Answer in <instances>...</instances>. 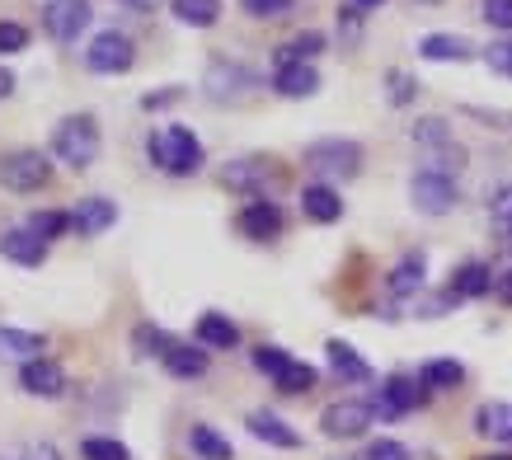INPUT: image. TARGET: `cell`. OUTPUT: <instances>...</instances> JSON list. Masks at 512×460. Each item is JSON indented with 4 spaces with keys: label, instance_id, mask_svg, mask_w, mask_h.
<instances>
[{
    "label": "cell",
    "instance_id": "obj_26",
    "mask_svg": "<svg viewBox=\"0 0 512 460\" xmlns=\"http://www.w3.org/2000/svg\"><path fill=\"white\" fill-rule=\"evenodd\" d=\"M170 10L188 29H212L221 19V0H170Z\"/></svg>",
    "mask_w": 512,
    "mask_h": 460
},
{
    "label": "cell",
    "instance_id": "obj_16",
    "mask_svg": "<svg viewBox=\"0 0 512 460\" xmlns=\"http://www.w3.org/2000/svg\"><path fill=\"white\" fill-rule=\"evenodd\" d=\"M301 212L311 216L315 226H334L343 216V198L334 193V184H320V179H315V184L301 188Z\"/></svg>",
    "mask_w": 512,
    "mask_h": 460
},
{
    "label": "cell",
    "instance_id": "obj_8",
    "mask_svg": "<svg viewBox=\"0 0 512 460\" xmlns=\"http://www.w3.org/2000/svg\"><path fill=\"white\" fill-rule=\"evenodd\" d=\"M372 418H376V409L367 399H339V404H329L325 414H320V428H325V437L348 442V437H362V432L372 428Z\"/></svg>",
    "mask_w": 512,
    "mask_h": 460
},
{
    "label": "cell",
    "instance_id": "obj_25",
    "mask_svg": "<svg viewBox=\"0 0 512 460\" xmlns=\"http://www.w3.org/2000/svg\"><path fill=\"white\" fill-rule=\"evenodd\" d=\"M188 446H193V456H202V460H231L235 456L231 442H226L212 423H193V428H188Z\"/></svg>",
    "mask_w": 512,
    "mask_h": 460
},
{
    "label": "cell",
    "instance_id": "obj_24",
    "mask_svg": "<svg viewBox=\"0 0 512 460\" xmlns=\"http://www.w3.org/2000/svg\"><path fill=\"white\" fill-rule=\"evenodd\" d=\"M33 357H43V338L0 324V362H33Z\"/></svg>",
    "mask_w": 512,
    "mask_h": 460
},
{
    "label": "cell",
    "instance_id": "obj_33",
    "mask_svg": "<svg viewBox=\"0 0 512 460\" xmlns=\"http://www.w3.org/2000/svg\"><path fill=\"white\" fill-rule=\"evenodd\" d=\"M419 80L409 76V71H400V66H395V71H386V99H390V108H409L414 104V99H419Z\"/></svg>",
    "mask_w": 512,
    "mask_h": 460
},
{
    "label": "cell",
    "instance_id": "obj_45",
    "mask_svg": "<svg viewBox=\"0 0 512 460\" xmlns=\"http://www.w3.org/2000/svg\"><path fill=\"white\" fill-rule=\"evenodd\" d=\"M170 104H179V90H160V94H146V99H141V108H170Z\"/></svg>",
    "mask_w": 512,
    "mask_h": 460
},
{
    "label": "cell",
    "instance_id": "obj_44",
    "mask_svg": "<svg viewBox=\"0 0 512 460\" xmlns=\"http://www.w3.org/2000/svg\"><path fill=\"white\" fill-rule=\"evenodd\" d=\"M494 296L503 301V306H512V268H503V273H494Z\"/></svg>",
    "mask_w": 512,
    "mask_h": 460
},
{
    "label": "cell",
    "instance_id": "obj_29",
    "mask_svg": "<svg viewBox=\"0 0 512 460\" xmlns=\"http://www.w3.org/2000/svg\"><path fill=\"white\" fill-rule=\"evenodd\" d=\"M423 390L433 395V390H456V385L466 381V367L461 362H451V357H437V362H428V367L419 371Z\"/></svg>",
    "mask_w": 512,
    "mask_h": 460
},
{
    "label": "cell",
    "instance_id": "obj_40",
    "mask_svg": "<svg viewBox=\"0 0 512 460\" xmlns=\"http://www.w3.org/2000/svg\"><path fill=\"white\" fill-rule=\"evenodd\" d=\"M29 47V29L15 24V19H0V57H10V52H24Z\"/></svg>",
    "mask_w": 512,
    "mask_h": 460
},
{
    "label": "cell",
    "instance_id": "obj_18",
    "mask_svg": "<svg viewBox=\"0 0 512 460\" xmlns=\"http://www.w3.org/2000/svg\"><path fill=\"white\" fill-rule=\"evenodd\" d=\"M0 254H5V259H15V263H24V268H38V263L47 259V240H38L29 226H15V230H5V235H0Z\"/></svg>",
    "mask_w": 512,
    "mask_h": 460
},
{
    "label": "cell",
    "instance_id": "obj_46",
    "mask_svg": "<svg viewBox=\"0 0 512 460\" xmlns=\"http://www.w3.org/2000/svg\"><path fill=\"white\" fill-rule=\"evenodd\" d=\"M339 29H343V38H348V43H353L357 33H362V24H357V10H353V5H348V10L339 15Z\"/></svg>",
    "mask_w": 512,
    "mask_h": 460
},
{
    "label": "cell",
    "instance_id": "obj_43",
    "mask_svg": "<svg viewBox=\"0 0 512 460\" xmlns=\"http://www.w3.org/2000/svg\"><path fill=\"white\" fill-rule=\"evenodd\" d=\"M489 212H494V226H512V184H503L489 202Z\"/></svg>",
    "mask_w": 512,
    "mask_h": 460
},
{
    "label": "cell",
    "instance_id": "obj_22",
    "mask_svg": "<svg viewBox=\"0 0 512 460\" xmlns=\"http://www.w3.org/2000/svg\"><path fill=\"white\" fill-rule=\"evenodd\" d=\"M221 179H226V188H240V193H254V198H264L259 188L273 184V165H264V160H231Z\"/></svg>",
    "mask_w": 512,
    "mask_h": 460
},
{
    "label": "cell",
    "instance_id": "obj_14",
    "mask_svg": "<svg viewBox=\"0 0 512 460\" xmlns=\"http://www.w3.org/2000/svg\"><path fill=\"white\" fill-rule=\"evenodd\" d=\"M19 385H24L29 395H38V399H57L66 390V371L57 367L52 357H33V362L19 367Z\"/></svg>",
    "mask_w": 512,
    "mask_h": 460
},
{
    "label": "cell",
    "instance_id": "obj_13",
    "mask_svg": "<svg viewBox=\"0 0 512 460\" xmlns=\"http://www.w3.org/2000/svg\"><path fill=\"white\" fill-rule=\"evenodd\" d=\"M113 221H118V202H113V198H80L76 212H71V230H76L80 240L104 235Z\"/></svg>",
    "mask_w": 512,
    "mask_h": 460
},
{
    "label": "cell",
    "instance_id": "obj_5",
    "mask_svg": "<svg viewBox=\"0 0 512 460\" xmlns=\"http://www.w3.org/2000/svg\"><path fill=\"white\" fill-rule=\"evenodd\" d=\"M52 179V165H47L43 151H10L0 155V184L10 193H38Z\"/></svg>",
    "mask_w": 512,
    "mask_h": 460
},
{
    "label": "cell",
    "instance_id": "obj_30",
    "mask_svg": "<svg viewBox=\"0 0 512 460\" xmlns=\"http://www.w3.org/2000/svg\"><path fill=\"white\" fill-rule=\"evenodd\" d=\"M315 381H320V371L311 362H296V357L273 376V385H278L282 395H306V390H315Z\"/></svg>",
    "mask_w": 512,
    "mask_h": 460
},
{
    "label": "cell",
    "instance_id": "obj_49",
    "mask_svg": "<svg viewBox=\"0 0 512 460\" xmlns=\"http://www.w3.org/2000/svg\"><path fill=\"white\" fill-rule=\"evenodd\" d=\"M498 249H503V254H512V226H498Z\"/></svg>",
    "mask_w": 512,
    "mask_h": 460
},
{
    "label": "cell",
    "instance_id": "obj_23",
    "mask_svg": "<svg viewBox=\"0 0 512 460\" xmlns=\"http://www.w3.org/2000/svg\"><path fill=\"white\" fill-rule=\"evenodd\" d=\"M198 343H202V348H217V353H231L235 343H240V329H235L231 315L207 310V315L198 320Z\"/></svg>",
    "mask_w": 512,
    "mask_h": 460
},
{
    "label": "cell",
    "instance_id": "obj_38",
    "mask_svg": "<svg viewBox=\"0 0 512 460\" xmlns=\"http://www.w3.org/2000/svg\"><path fill=\"white\" fill-rule=\"evenodd\" d=\"M240 10L254 19H282L296 10V0H240Z\"/></svg>",
    "mask_w": 512,
    "mask_h": 460
},
{
    "label": "cell",
    "instance_id": "obj_4",
    "mask_svg": "<svg viewBox=\"0 0 512 460\" xmlns=\"http://www.w3.org/2000/svg\"><path fill=\"white\" fill-rule=\"evenodd\" d=\"M202 90H207V99H217V104H240V99H249V94L259 90V76L245 62L217 57V62L207 66V76H202Z\"/></svg>",
    "mask_w": 512,
    "mask_h": 460
},
{
    "label": "cell",
    "instance_id": "obj_2",
    "mask_svg": "<svg viewBox=\"0 0 512 460\" xmlns=\"http://www.w3.org/2000/svg\"><path fill=\"white\" fill-rule=\"evenodd\" d=\"M99 146H104V137H99L94 113H71V118H62L57 132H52V155L71 169L94 165V160H99Z\"/></svg>",
    "mask_w": 512,
    "mask_h": 460
},
{
    "label": "cell",
    "instance_id": "obj_7",
    "mask_svg": "<svg viewBox=\"0 0 512 460\" xmlns=\"http://www.w3.org/2000/svg\"><path fill=\"white\" fill-rule=\"evenodd\" d=\"M409 202H414L423 216H447L451 207H456V179L433 174V169H419V174L409 179Z\"/></svg>",
    "mask_w": 512,
    "mask_h": 460
},
{
    "label": "cell",
    "instance_id": "obj_31",
    "mask_svg": "<svg viewBox=\"0 0 512 460\" xmlns=\"http://www.w3.org/2000/svg\"><path fill=\"white\" fill-rule=\"evenodd\" d=\"M325 52V33H315V29H306V33H296L287 47H278V57H273V66H282V62H315Z\"/></svg>",
    "mask_w": 512,
    "mask_h": 460
},
{
    "label": "cell",
    "instance_id": "obj_42",
    "mask_svg": "<svg viewBox=\"0 0 512 460\" xmlns=\"http://www.w3.org/2000/svg\"><path fill=\"white\" fill-rule=\"evenodd\" d=\"M494 29H503V33H512V0H484V10H480Z\"/></svg>",
    "mask_w": 512,
    "mask_h": 460
},
{
    "label": "cell",
    "instance_id": "obj_6",
    "mask_svg": "<svg viewBox=\"0 0 512 460\" xmlns=\"http://www.w3.org/2000/svg\"><path fill=\"white\" fill-rule=\"evenodd\" d=\"M132 62H137V47H132V38L118 29H104L90 43V52H85V66H90L94 76H127Z\"/></svg>",
    "mask_w": 512,
    "mask_h": 460
},
{
    "label": "cell",
    "instance_id": "obj_12",
    "mask_svg": "<svg viewBox=\"0 0 512 460\" xmlns=\"http://www.w3.org/2000/svg\"><path fill=\"white\" fill-rule=\"evenodd\" d=\"M273 90L282 99H311V94H320V71H315V62H282L273 66Z\"/></svg>",
    "mask_w": 512,
    "mask_h": 460
},
{
    "label": "cell",
    "instance_id": "obj_51",
    "mask_svg": "<svg viewBox=\"0 0 512 460\" xmlns=\"http://www.w3.org/2000/svg\"><path fill=\"white\" fill-rule=\"evenodd\" d=\"M123 5H132V10H156L160 0H123Z\"/></svg>",
    "mask_w": 512,
    "mask_h": 460
},
{
    "label": "cell",
    "instance_id": "obj_28",
    "mask_svg": "<svg viewBox=\"0 0 512 460\" xmlns=\"http://www.w3.org/2000/svg\"><path fill=\"white\" fill-rule=\"evenodd\" d=\"M165 371L179 376V381H198V376H207V353L188 348V343H174V353L165 357Z\"/></svg>",
    "mask_w": 512,
    "mask_h": 460
},
{
    "label": "cell",
    "instance_id": "obj_15",
    "mask_svg": "<svg viewBox=\"0 0 512 460\" xmlns=\"http://www.w3.org/2000/svg\"><path fill=\"white\" fill-rule=\"evenodd\" d=\"M480 47L470 43L466 33H423L419 38V57L423 62H470Z\"/></svg>",
    "mask_w": 512,
    "mask_h": 460
},
{
    "label": "cell",
    "instance_id": "obj_32",
    "mask_svg": "<svg viewBox=\"0 0 512 460\" xmlns=\"http://www.w3.org/2000/svg\"><path fill=\"white\" fill-rule=\"evenodd\" d=\"M132 348H137L141 357H165L174 353V338L165 334V329H156V324H137V334H132Z\"/></svg>",
    "mask_w": 512,
    "mask_h": 460
},
{
    "label": "cell",
    "instance_id": "obj_19",
    "mask_svg": "<svg viewBox=\"0 0 512 460\" xmlns=\"http://www.w3.org/2000/svg\"><path fill=\"white\" fill-rule=\"evenodd\" d=\"M325 357H329V371L339 376V381L348 385H362V381H372V367L357 357L353 343H343V338H329L325 343Z\"/></svg>",
    "mask_w": 512,
    "mask_h": 460
},
{
    "label": "cell",
    "instance_id": "obj_9",
    "mask_svg": "<svg viewBox=\"0 0 512 460\" xmlns=\"http://www.w3.org/2000/svg\"><path fill=\"white\" fill-rule=\"evenodd\" d=\"M423 399H428V390H423L419 376H390L381 385V395L372 399V409H376V418H404V414H414Z\"/></svg>",
    "mask_w": 512,
    "mask_h": 460
},
{
    "label": "cell",
    "instance_id": "obj_20",
    "mask_svg": "<svg viewBox=\"0 0 512 460\" xmlns=\"http://www.w3.org/2000/svg\"><path fill=\"white\" fill-rule=\"evenodd\" d=\"M423 277H428V259H423L419 249H409L395 268H390V277H386V287H390V296H419L423 292Z\"/></svg>",
    "mask_w": 512,
    "mask_h": 460
},
{
    "label": "cell",
    "instance_id": "obj_11",
    "mask_svg": "<svg viewBox=\"0 0 512 460\" xmlns=\"http://www.w3.org/2000/svg\"><path fill=\"white\" fill-rule=\"evenodd\" d=\"M240 230H245L249 240H259V245H268V240H278L282 235V207L268 198H249L245 207H240Z\"/></svg>",
    "mask_w": 512,
    "mask_h": 460
},
{
    "label": "cell",
    "instance_id": "obj_17",
    "mask_svg": "<svg viewBox=\"0 0 512 460\" xmlns=\"http://www.w3.org/2000/svg\"><path fill=\"white\" fill-rule=\"evenodd\" d=\"M245 423H249V432H254L259 442H268V446H282V451H296V446H301V432H296L287 418L268 414V409H254Z\"/></svg>",
    "mask_w": 512,
    "mask_h": 460
},
{
    "label": "cell",
    "instance_id": "obj_35",
    "mask_svg": "<svg viewBox=\"0 0 512 460\" xmlns=\"http://www.w3.org/2000/svg\"><path fill=\"white\" fill-rule=\"evenodd\" d=\"M24 226H29L38 240H57V235L71 230V212H33Z\"/></svg>",
    "mask_w": 512,
    "mask_h": 460
},
{
    "label": "cell",
    "instance_id": "obj_52",
    "mask_svg": "<svg viewBox=\"0 0 512 460\" xmlns=\"http://www.w3.org/2000/svg\"><path fill=\"white\" fill-rule=\"evenodd\" d=\"M357 10H376V5H386V0H353Z\"/></svg>",
    "mask_w": 512,
    "mask_h": 460
},
{
    "label": "cell",
    "instance_id": "obj_34",
    "mask_svg": "<svg viewBox=\"0 0 512 460\" xmlns=\"http://www.w3.org/2000/svg\"><path fill=\"white\" fill-rule=\"evenodd\" d=\"M414 141H419L423 151H442V146H451V127H447V118H419L414 123Z\"/></svg>",
    "mask_w": 512,
    "mask_h": 460
},
{
    "label": "cell",
    "instance_id": "obj_37",
    "mask_svg": "<svg viewBox=\"0 0 512 460\" xmlns=\"http://www.w3.org/2000/svg\"><path fill=\"white\" fill-rule=\"evenodd\" d=\"M480 57H484V66H489L494 76H508L512 80V38H498V43H489Z\"/></svg>",
    "mask_w": 512,
    "mask_h": 460
},
{
    "label": "cell",
    "instance_id": "obj_53",
    "mask_svg": "<svg viewBox=\"0 0 512 460\" xmlns=\"http://www.w3.org/2000/svg\"><path fill=\"white\" fill-rule=\"evenodd\" d=\"M484 460H512V456H484Z\"/></svg>",
    "mask_w": 512,
    "mask_h": 460
},
{
    "label": "cell",
    "instance_id": "obj_3",
    "mask_svg": "<svg viewBox=\"0 0 512 460\" xmlns=\"http://www.w3.org/2000/svg\"><path fill=\"white\" fill-rule=\"evenodd\" d=\"M306 169H311L320 184H334V179H357L362 174V146L348 137H325L306 146Z\"/></svg>",
    "mask_w": 512,
    "mask_h": 460
},
{
    "label": "cell",
    "instance_id": "obj_10",
    "mask_svg": "<svg viewBox=\"0 0 512 460\" xmlns=\"http://www.w3.org/2000/svg\"><path fill=\"white\" fill-rule=\"evenodd\" d=\"M90 0H47V10H43V24L47 33L57 38V43H76L80 33L90 29Z\"/></svg>",
    "mask_w": 512,
    "mask_h": 460
},
{
    "label": "cell",
    "instance_id": "obj_48",
    "mask_svg": "<svg viewBox=\"0 0 512 460\" xmlns=\"http://www.w3.org/2000/svg\"><path fill=\"white\" fill-rule=\"evenodd\" d=\"M33 460H62V456H57V446L52 442H43V446H33Z\"/></svg>",
    "mask_w": 512,
    "mask_h": 460
},
{
    "label": "cell",
    "instance_id": "obj_27",
    "mask_svg": "<svg viewBox=\"0 0 512 460\" xmlns=\"http://www.w3.org/2000/svg\"><path fill=\"white\" fill-rule=\"evenodd\" d=\"M475 432H484V437L512 446V404H480V414H475Z\"/></svg>",
    "mask_w": 512,
    "mask_h": 460
},
{
    "label": "cell",
    "instance_id": "obj_47",
    "mask_svg": "<svg viewBox=\"0 0 512 460\" xmlns=\"http://www.w3.org/2000/svg\"><path fill=\"white\" fill-rule=\"evenodd\" d=\"M10 94H15V76L0 66V99H10Z\"/></svg>",
    "mask_w": 512,
    "mask_h": 460
},
{
    "label": "cell",
    "instance_id": "obj_1",
    "mask_svg": "<svg viewBox=\"0 0 512 460\" xmlns=\"http://www.w3.org/2000/svg\"><path fill=\"white\" fill-rule=\"evenodd\" d=\"M146 155H151V165H160L165 174H198L202 169V141L193 127H160V132H151V141H146Z\"/></svg>",
    "mask_w": 512,
    "mask_h": 460
},
{
    "label": "cell",
    "instance_id": "obj_41",
    "mask_svg": "<svg viewBox=\"0 0 512 460\" xmlns=\"http://www.w3.org/2000/svg\"><path fill=\"white\" fill-rule=\"evenodd\" d=\"M362 460H414V456H409V446H404V442L381 437V442H372L367 451H362Z\"/></svg>",
    "mask_w": 512,
    "mask_h": 460
},
{
    "label": "cell",
    "instance_id": "obj_39",
    "mask_svg": "<svg viewBox=\"0 0 512 460\" xmlns=\"http://www.w3.org/2000/svg\"><path fill=\"white\" fill-rule=\"evenodd\" d=\"M287 362H292V353H287V348H273V343H264V348H254V367L264 371L268 381H273V376H278V371L287 367Z\"/></svg>",
    "mask_w": 512,
    "mask_h": 460
},
{
    "label": "cell",
    "instance_id": "obj_50",
    "mask_svg": "<svg viewBox=\"0 0 512 460\" xmlns=\"http://www.w3.org/2000/svg\"><path fill=\"white\" fill-rule=\"evenodd\" d=\"M0 460H33V446H15V451H5Z\"/></svg>",
    "mask_w": 512,
    "mask_h": 460
},
{
    "label": "cell",
    "instance_id": "obj_21",
    "mask_svg": "<svg viewBox=\"0 0 512 460\" xmlns=\"http://www.w3.org/2000/svg\"><path fill=\"white\" fill-rule=\"evenodd\" d=\"M456 301H475V296H489L494 292V273L484 268L480 259H470V263H461L456 273H451V287H447Z\"/></svg>",
    "mask_w": 512,
    "mask_h": 460
},
{
    "label": "cell",
    "instance_id": "obj_36",
    "mask_svg": "<svg viewBox=\"0 0 512 460\" xmlns=\"http://www.w3.org/2000/svg\"><path fill=\"white\" fill-rule=\"evenodd\" d=\"M80 456L85 460H132V451H127L118 437H85V442H80Z\"/></svg>",
    "mask_w": 512,
    "mask_h": 460
}]
</instances>
